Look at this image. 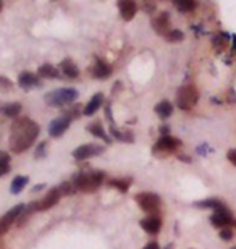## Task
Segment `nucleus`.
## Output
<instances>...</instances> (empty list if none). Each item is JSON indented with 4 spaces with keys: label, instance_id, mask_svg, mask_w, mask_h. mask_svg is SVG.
I'll use <instances>...</instances> for the list:
<instances>
[{
    "label": "nucleus",
    "instance_id": "35",
    "mask_svg": "<svg viewBox=\"0 0 236 249\" xmlns=\"http://www.w3.org/2000/svg\"><path fill=\"white\" fill-rule=\"evenodd\" d=\"M227 157H228V160L236 167V149H232V151L227 154Z\"/></svg>",
    "mask_w": 236,
    "mask_h": 249
},
{
    "label": "nucleus",
    "instance_id": "33",
    "mask_svg": "<svg viewBox=\"0 0 236 249\" xmlns=\"http://www.w3.org/2000/svg\"><path fill=\"white\" fill-rule=\"evenodd\" d=\"M220 238H222L223 241H230L233 238V231L232 228H222L220 230Z\"/></svg>",
    "mask_w": 236,
    "mask_h": 249
},
{
    "label": "nucleus",
    "instance_id": "26",
    "mask_svg": "<svg viewBox=\"0 0 236 249\" xmlns=\"http://www.w3.org/2000/svg\"><path fill=\"white\" fill-rule=\"evenodd\" d=\"M196 207H200V209H218V207H222L223 204L222 201H218V199H205V201H199V202H196L194 204Z\"/></svg>",
    "mask_w": 236,
    "mask_h": 249
},
{
    "label": "nucleus",
    "instance_id": "13",
    "mask_svg": "<svg viewBox=\"0 0 236 249\" xmlns=\"http://www.w3.org/2000/svg\"><path fill=\"white\" fill-rule=\"evenodd\" d=\"M62 197V193H60V188H52L50 191L44 196L41 201H37V212H42V211H47V209L54 207L55 204L60 201Z\"/></svg>",
    "mask_w": 236,
    "mask_h": 249
},
{
    "label": "nucleus",
    "instance_id": "31",
    "mask_svg": "<svg viewBox=\"0 0 236 249\" xmlns=\"http://www.w3.org/2000/svg\"><path fill=\"white\" fill-rule=\"evenodd\" d=\"M13 89V83L8 78L0 76V92H10Z\"/></svg>",
    "mask_w": 236,
    "mask_h": 249
},
{
    "label": "nucleus",
    "instance_id": "5",
    "mask_svg": "<svg viewBox=\"0 0 236 249\" xmlns=\"http://www.w3.org/2000/svg\"><path fill=\"white\" fill-rule=\"evenodd\" d=\"M136 202L138 206L143 209L144 212H147L149 215H154V213H157L159 207H160V197L157 194L154 193H139L136 194Z\"/></svg>",
    "mask_w": 236,
    "mask_h": 249
},
{
    "label": "nucleus",
    "instance_id": "11",
    "mask_svg": "<svg viewBox=\"0 0 236 249\" xmlns=\"http://www.w3.org/2000/svg\"><path fill=\"white\" fill-rule=\"evenodd\" d=\"M152 29L159 36H167L170 33V13L160 12L152 18Z\"/></svg>",
    "mask_w": 236,
    "mask_h": 249
},
{
    "label": "nucleus",
    "instance_id": "27",
    "mask_svg": "<svg viewBox=\"0 0 236 249\" xmlns=\"http://www.w3.org/2000/svg\"><path fill=\"white\" fill-rule=\"evenodd\" d=\"M112 136L118 141H123V142H133V134L128 133V131H120L115 126H112Z\"/></svg>",
    "mask_w": 236,
    "mask_h": 249
},
{
    "label": "nucleus",
    "instance_id": "21",
    "mask_svg": "<svg viewBox=\"0 0 236 249\" xmlns=\"http://www.w3.org/2000/svg\"><path fill=\"white\" fill-rule=\"evenodd\" d=\"M28 181H29V177H24V175L15 177L12 185H10V191H12V194H19L24 189V186L28 185Z\"/></svg>",
    "mask_w": 236,
    "mask_h": 249
},
{
    "label": "nucleus",
    "instance_id": "2",
    "mask_svg": "<svg viewBox=\"0 0 236 249\" xmlns=\"http://www.w3.org/2000/svg\"><path fill=\"white\" fill-rule=\"evenodd\" d=\"M73 186L78 191L83 193H94L95 189H99L100 185L104 183V173L102 172H84L79 173L73 178Z\"/></svg>",
    "mask_w": 236,
    "mask_h": 249
},
{
    "label": "nucleus",
    "instance_id": "17",
    "mask_svg": "<svg viewBox=\"0 0 236 249\" xmlns=\"http://www.w3.org/2000/svg\"><path fill=\"white\" fill-rule=\"evenodd\" d=\"M102 104H104V94L102 92H97V94H94V96L89 99V102L84 106L83 108V115H94L95 112L99 110L100 107H102Z\"/></svg>",
    "mask_w": 236,
    "mask_h": 249
},
{
    "label": "nucleus",
    "instance_id": "9",
    "mask_svg": "<svg viewBox=\"0 0 236 249\" xmlns=\"http://www.w3.org/2000/svg\"><path fill=\"white\" fill-rule=\"evenodd\" d=\"M72 120H73V118L70 117L67 112H65L63 115L54 118V120L50 122V124H49V134L52 138L62 136V134L70 128V123H72Z\"/></svg>",
    "mask_w": 236,
    "mask_h": 249
},
{
    "label": "nucleus",
    "instance_id": "7",
    "mask_svg": "<svg viewBox=\"0 0 236 249\" xmlns=\"http://www.w3.org/2000/svg\"><path fill=\"white\" fill-rule=\"evenodd\" d=\"M24 204H18V206L12 207L10 211L5 213V215L0 218V235H3V233H7L10 228H12V225L15 222H18L19 215L23 213L24 211Z\"/></svg>",
    "mask_w": 236,
    "mask_h": 249
},
{
    "label": "nucleus",
    "instance_id": "30",
    "mask_svg": "<svg viewBox=\"0 0 236 249\" xmlns=\"http://www.w3.org/2000/svg\"><path fill=\"white\" fill-rule=\"evenodd\" d=\"M168 42H182L184 39V33L180 31V29H170V33L165 36Z\"/></svg>",
    "mask_w": 236,
    "mask_h": 249
},
{
    "label": "nucleus",
    "instance_id": "16",
    "mask_svg": "<svg viewBox=\"0 0 236 249\" xmlns=\"http://www.w3.org/2000/svg\"><path fill=\"white\" fill-rule=\"evenodd\" d=\"M92 74H94V78H97V79H107L110 74H112V67L105 60H102V58H95Z\"/></svg>",
    "mask_w": 236,
    "mask_h": 249
},
{
    "label": "nucleus",
    "instance_id": "36",
    "mask_svg": "<svg viewBox=\"0 0 236 249\" xmlns=\"http://www.w3.org/2000/svg\"><path fill=\"white\" fill-rule=\"evenodd\" d=\"M143 249H160V248H159V245H157L155 241H150L149 245H145Z\"/></svg>",
    "mask_w": 236,
    "mask_h": 249
},
{
    "label": "nucleus",
    "instance_id": "24",
    "mask_svg": "<svg viewBox=\"0 0 236 249\" xmlns=\"http://www.w3.org/2000/svg\"><path fill=\"white\" fill-rule=\"evenodd\" d=\"M173 5L177 7L178 12L182 13H189L196 8V0H173Z\"/></svg>",
    "mask_w": 236,
    "mask_h": 249
},
{
    "label": "nucleus",
    "instance_id": "8",
    "mask_svg": "<svg viewBox=\"0 0 236 249\" xmlns=\"http://www.w3.org/2000/svg\"><path fill=\"white\" fill-rule=\"evenodd\" d=\"M210 223L217 228H230V225L233 223V217H232V212L228 211L227 207L222 206L218 209H215L214 213L210 215Z\"/></svg>",
    "mask_w": 236,
    "mask_h": 249
},
{
    "label": "nucleus",
    "instance_id": "18",
    "mask_svg": "<svg viewBox=\"0 0 236 249\" xmlns=\"http://www.w3.org/2000/svg\"><path fill=\"white\" fill-rule=\"evenodd\" d=\"M60 71L63 73V76H67L70 79H74L79 76V70L72 58H65V60H62V63H60Z\"/></svg>",
    "mask_w": 236,
    "mask_h": 249
},
{
    "label": "nucleus",
    "instance_id": "1",
    "mask_svg": "<svg viewBox=\"0 0 236 249\" xmlns=\"http://www.w3.org/2000/svg\"><path fill=\"white\" fill-rule=\"evenodd\" d=\"M39 131H41L39 124L36 122H33L31 118L28 117L17 118L12 123V126H10V139H8L10 151L15 154L24 152L37 139Z\"/></svg>",
    "mask_w": 236,
    "mask_h": 249
},
{
    "label": "nucleus",
    "instance_id": "20",
    "mask_svg": "<svg viewBox=\"0 0 236 249\" xmlns=\"http://www.w3.org/2000/svg\"><path fill=\"white\" fill-rule=\"evenodd\" d=\"M37 74L41 78H49V79H58L60 78V71L54 67V65H50V63L41 65L39 70H37Z\"/></svg>",
    "mask_w": 236,
    "mask_h": 249
},
{
    "label": "nucleus",
    "instance_id": "19",
    "mask_svg": "<svg viewBox=\"0 0 236 249\" xmlns=\"http://www.w3.org/2000/svg\"><path fill=\"white\" fill-rule=\"evenodd\" d=\"M0 112H2V115L8 117V118H18V115L21 113V104L19 102L5 104V106L0 107Z\"/></svg>",
    "mask_w": 236,
    "mask_h": 249
},
{
    "label": "nucleus",
    "instance_id": "14",
    "mask_svg": "<svg viewBox=\"0 0 236 249\" xmlns=\"http://www.w3.org/2000/svg\"><path fill=\"white\" fill-rule=\"evenodd\" d=\"M18 86L24 89V91H29V89L41 86V79L37 78V74H34L31 71H23L18 76Z\"/></svg>",
    "mask_w": 236,
    "mask_h": 249
},
{
    "label": "nucleus",
    "instance_id": "38",
    "mask_svg": "<svg viewBox=\"0 0 236 249\" xmlns=\"http://www.w3.org/2000/svg\"><path fill=\"white\" fill-rule=\"evenodd\" d=\"M2 8H3V0H0V12H2Z\"/></svg>",
    "mask_w": 236,
    "mask_h": 249
},
{
    "label": "nucleus",
    "instance_id": "34",
    "mask_svg": "<svg viewBox=\"0 0 236 249\" xmlns=\"http://www.w3.org/2000/svg\"><path fill=\"white\" fill-rule=\"evenodd\" d=\"M46 147H47V142H41L36 149V159H42L46 157Z\"/></svg>",
    "mask_w": 236,
    "mask_h": 249
},
{
    "label": "nucleus",
    "instance_id": "10",
    "mask_svg": "<svg viewBox=\"0 0 236 249\" xmlns=\"http://www.w3.org/2000/svg\"><path fill=\"white\" fill-rule=\"evenodd\" d=\"M102 152H104V147L99 146V144H83V146H79L73 151V157L76 159V160H88V159L100 156Z\"/></svg>",
    "mask_w": 236,
    "mask_h": 249
},
{
    "label": "nucleus",
    "instance_id": "6",
    "mask_svg": "<svg viewBox=\"0 0 236 249\" xmlns=\"http://www.w3.org/2000/svg\"><path fill=\"white\" fill-rule=\"evenodd\" d=\"M182 146V141L173 136H170V134H163V136L159 138V141L155 142L154 146V154H172L175 152L177 149Z\"/></svg>",
    "mask_w": 236,
    "mask_h": 249
},
{
    "label": "nucleus",
    "instance_id": "29",
    "mask_svg": "<svg viewBox=\"0 0 236 249\" xmlns=\"http://www.w3.org/2000/svg\"><path fill=\"white\" fill-rule=\"evenodd\" d=\"M8 172H10V157L8 154L0 152V177H3Z\"/></svg>",
    "mask_w": 236,
    "mask_h": 249
},
{
    "label": "nucleus",
    "instance_id": "40",
    "mask_svg": "<svg viewBox=\"0 0 236 249\" xmlns=\"http://www.w3.org/2000/svg\"><path fill=\"white\" fill-rule=\"evenodd\" d=\"M233 225H235V228H236V220H235V222H233Z\"/></svg>",
    "mask_w": 236,
    "mask_h": 249
},
{
    "label": "nucleus",
    "instance_id": "12",
    "mask_svg": "<svg viewBox=\"0 0 236 249\" xmlns=\"http://www.w3.org/2000/svg\"><path fill=\"white\" fill-rule=\"evenodd\" d=\"M118 12L125 21H131L138 13V3L136 0H118Z\"/></svg>",
    "mask_w": 236,
    "mask_h": 249
},
{
    "label": "nucleus",
    "instance_id": "3",
    "mask_svg": "<svg viewBox=\"0 0 236 249\" xmlns=\"http://www.w3.org/2000/svg\"><path fill=\"white\" fill-rule=\"evenodd\" d=\"M44 99H46V104L50 107H67L78 99V91L73 88L55 89L52 92H47Z\"/></svg>",
    "mask_w": 236,
    "mask_h": 249
},
{
    "label": "nucleus",
    "instance_id": "32",
    "mask_svg": "<svg viewBox=\"0 0 236 249\" xmlns=\"http://www.w3.org/2000/svg\"><path fill=\"white\" fill-rule=\"evenodd\" d=\"M155 8H157V5H155L154 0H143V10L147 15H152L155 12Z\"/></svg>",
    "mask_w": 236,
    "mask_h": 249
},
{
    "label": "nucleus",
    "instance_id": "22",
    "mask_svg": "<svg viewBox=\"0 0 236 249\" xmlns=\"http://www.w3.org/2000/svg\"><path fill=\"white\" fill-rule=\"evenodd\" d=\"M155 113H157L160 118H168L173 113V106L168 101L159 102L157 106H155Z\"/></svg>",
    "mask_w": 236,
    "mask_h": 249
},
{
    "label": "nucleus",
    "instance_id": "41",
    "mask_svg": "<svg viewBox=\"0 0 236 249\" xmlns=\"http://www.w3.org/2000/svg\"><path fill=\"white\" fill-rule=\"evenodd\" d=\"M232 249H236V248H232Z\"/></svg>",
    "mask_w": 236,
    "mask_h": 249
},
{
    "label": "nucleus",
    "instance_id": "28",
    "mask_svg": "<svg viewBox=\"0 0 236 249\" xmlns=\"http://www.w3.org/2000/svg\"><path fill=\"white\" fill-rule=\"evenodd\" d=\"M212 44H214V47L217 49L218 52L223 51V49L227 47V44H228V36H227V34H218V36L214 37Z\"/></svg>",
    "mask_w": 236,
    "mask_h": 249
},
{
    "label": "nucleus",
    "instance_id": "37",
    "mask_svg": "<svg viewBox=\"0 0 236 249\" xmlns=\"http://www.w3.org/2000/svg\"><path fill=\"white\" fill-rule=\"evenodd\" d=\"M44 188V185H39V186H34V189L33 191H41V189Z\"/></svg>",
    "mask_w": 236,
    "mask_h": 249
},
{
    "label": "nucleus",
    "instance_id": "25",
    "mask_svg": "<svg viewBox=\"0 0 236 249\" xmlns=\"http://www.w3.org/2000/svg\"><path fill=\"white\" fill-rule=\"evenodd\" d=\"M129 185H131V180H128V178H117V180H110L109 181V186L117 188L122 193H127Z\"/></svg>",
    "mask_w": 236,
    "mask_h": 249
},
{
    "label": "nucleus",
    "instance_id": "15",
    "mask_svg": "<svg viewBox=\"0 0 236 249\" xmlns=\"http://www.w3.org/2000/svg\"><path fill=\"white\" fill-rule=\"evenodd\" d=\"M141 227L144 228V231H147L149 235H157L162 228V218H160L157 213L154 215H147L141 220Z\"/></svg>",
    "mask_w": 236,
    "mask_h": 249
},
{
    "label": "nucleus",
    "instance_id": "39",
    "mask_svg": "<svg viewBox=\"0 0 236 249\" xmlns=\"http://www.w3.org/2000/svg\"><path fill=\"white\" fill-rule=\"evenodd\" d=\"M165 249H173V245H168V246L165 248Z\"/></svg>",
    "mask_w": 236,
    "mask_h": 249
},
{
    "label": "nucleus",
    "instance_id": "4",
    "mask_svg": "<svg viewBox=\"0 0 236 249\" xmlns=\"http://www.w3.org/2000/svg\"><path fill=\"white\" fill-rule=\"evenodd\" d=\"M199 101V92L193 84H184L177 92V104L182 110H191Z\"/></svg>",
    "mask_w": 236,
    "mask_h": 249
},
{
    "label": "nucleus",
    "instance_id": "23",
    "mask_svg": "<svg viewBox=\"0 0 236 249\" xmlns=\"http://www.w3.org/2000/svg\"><path fill=\"white\" fill-rule=\"evenodd\" d=\"M88 131H89V133H92L94 136H97V138H100V139H104V141L107 142V144L112 142V139L109 138V134L105 133V129L102 128V124H100V123H92V124H89V126H88Z\"/></svg>",
    "mask_w": 236,
    "mask_h": 249
}]
</instances>
